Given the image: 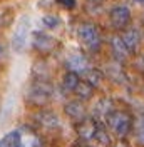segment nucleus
Wrapping results in <instances>:
<instances>
[{
	"mask_svg": "<svg viewBox=\"0 0 144 147\" xmlns=\"http://www.w3.org/2000/svg\"><path fill=\"white\" fill-rule=\"evenodd\" d=\"M32 45H34V49H35L37 52L47 55V54H50V52L55 50L57 40H55L52 35H49V34L34 32V34H32Z\"/></svg>",
	"mask_w": 144,
	"mask_h": 147,
	"instance_id": "nucleus-5",
	"label": "nucleus"
},
{
	"mask_svg": "<svg viewBox=\"0 0 144 147\" xmlns=\"http://www.w3.org/2000/svg\"><path fill=\"white\" fill-rule=\"evenodd\" d=\"M96 127H97V120L92 119V117H86L84 120L77 122L75 124V134H77L79 140L84 142V144H87L89 140H92Z\"/></svg>",
	"mask_w": 144,
	"mask_h": 147,
	"instance_id": "nucleus-6",
	"label": "nucleus"
},
{
	"mask_svg": "<svg viewBox=\"0 0 144 147\" xmlns=\"http://www.w3.org/2000/svg\"><path fill=\"white\" fill-rule=\"evenodd\" d=\"M134 115L129 110L122 109H109L106 112V129L111 130L116 137L126 139L132 132Z\"/></svg>",
	"mask_w": 144,
	"mask_h": 147,
	"instance_id": "nucleus-1",
	"label": "nucleus"
},
{
	"mask_svg": "<svg viewBox=\"0 0 144 147\" xmlns=\"http://www.w3.org/2000/svg\"><path fill=\"white\" fill-rule=\"evenodd\" d=\"M109 47H111V55H112V59H114L116 62H119V64L126 62L127 59L131 57V54H129V50L126 49V45H124L121 35H112L111 37Z\"/></svg>",
	"mask_w": 144,
	"mask_h": 147,
	"instance_id": "nucleus-7",
	"label": "nucleus"
},
{
	"mask_svg": "<svg viewBox=\"0 0 144 147\" xmlns=\"http://www.w3.org/2000/svg\"><path fill=\"white\" fill-rule=\"evenodd\" d=\"M121 38H122V42H124L126 49L129 50V54H131V55L137 54L139 45H141V34H139V30H137V28H134V27L124 28Z\"/></svg>",
	"mask_w": 144,
	"mask_h": 147,
	"instance_id": "nucleus-9",
	"label": "nucleus"
},
{
	"mask_svg": "<svg viewBox=\"0 0 144 147\" xmlns=\"http://www.w3.org/2000/svg\"><path fill=\"white\" fill-rule=\"evenodd\" d=\"M112 147H129V142L126 139H119L116 144H112Z\"/></svg>",
	"mask_w": 144,
	"mask_h": 147,
	"instance_id": "nucleus-19",
	"label": "nucleus"
},
{
	"mask_svg": "<svg viewBox=\"0 0 144 147\" xmlns=\"http://www.w3.org/2000/svg\"><path fill=\"white\" fill-rule=\"evenodd\" d=\"M65 64H67V67H69V70H72V72H86L87 69H89V60H87V57L84 54H81V52H74V54H71L69 57H67V60H65Z\"/></svg>",
	"mask_w": 144,
	"mask_h": 147,
	"instance_id": "nucleus-12",
	"label": "nucleus"
},
{
	"mask_svg": "<svg viewBox=\"0 0 144 147\" xmlns=\"http://www.w3.org/2000/svg\"><path fill=\"white\" fill-rule=\"evenodd\" d=\"M42 25L47 28H50V30H54V28H57L59 25H60V18L57 17V15H44L42 17Z\"/></svg>",
	"mask_w": 144,
	"mask_h": 147,
	"instance_id": "nucleus-17",
	"label": "nucleus"
},
{
	"mask_svg": "<svg viewBox=\"0 0 144 147\" xmlns=\"http://www.w3.org/2000/svg\"><path fill=\"white\" fill-rule=\"evenodd\" d=\"M94 87L90 85V84H87L86 80H79V84H77V87L74 89V95L77 97V100L81 102H86L89 100V99H92V95H94Z\"/></svg>",
	"mask_w": 144,
	"mask_h": 147,
	"instance_id": "nucleus-14",
	"label": "nucleus"
},
{
	"mask_svg": "<svg viewBox=\"0 0 144 147\" xmlns=\"http://www.w3.org/2000/svg\"><path fill=\"white\" fill-rule=\"evenodd\" d=\"M29 34H30V28H29V22L27 18H24L20 24L17 25V32L12 38V47L17 50V52H22L25 45H27V40H29Z\"/></svg>",
	"mask_w": 144,
	"mask_h": 147,
	"instance_id": "nucleus-10",
	"label": "nucleus"
},
{
	"mask_svg": "<svg viewBox=\"0 0 144 147\" xmlns=\"http://www.w3.org/2000/svg\"><path fill=\"white\" fill-rule=\"evenodd\" d=\"M75 147H92V146H89V144H84V142H81V144H77Z\"/></svg>",
	"mask_w": 144,
	"mask_h": 147,
	"instance_id": "nucleus-20",
	"label": "nucleus"
},
{
	"mask_svg": "<svg viewBox=\"0 0 144 147\" xmlns=\"http://www.w3.org/2000/svg\"><path fill=\"white\" fill-rule=\"evenodd\" d=\"M54 94L52 84L44 79H35L27 90V102L34 107H44Z\"/></svg>",
	"mask_w": 144,
	"mask_h": 147,
	"instance_id": "nucleus-2",
	"label": "nucleus"
},
{
	"mask_svg": "<svg viewBox=\"0 0 144 147\" xmlns=\"http://www.w3.org/2000/svg\"><path fill=\"white\" fill-rule=\"evenodd\" d=\"M84 74H86V82L90 84L94 89L99 87L101 84H102V80H104V72L99 70V69H90L89 67Z\"/></svg>",
	"mask_w": 144,
	"mask_h": 147,
	"instance_id": "nucleus-16",
	"label": "nucleus"
},
{
	"mask_svg": "<svg viewBox=\"0 0 144 147\" xmlns=\"http://www.w3.org/2000/svg\"><path fill=\"white\" fill-rule=\"evenodd\" d=\"M132 2H136V3H144V0H132Z\"/></svg>",
	"mask_w": 144,
	"mask_h": 147,
	"instance_id": "nucleus-21",
	"label": "nucleus"
},
{
	"mask_svg": "<svg viewBox=\"0 0 144 147\" xmlns=\"http://www.w3.org/2000/svg\"><path fill=\"white\" fill-rule=\"evenodd\" d=\"M109 24L117 30H124L131 24V10L126 5H116L109 12Z\"/></svg>",
	"mask_w": 144,
	"mask_h": 147,
	"instance_id": "nucleus-4",
	"label": "nucleus"
},
{
	"mask_svg": "<svg viewBox=\"0 0 144 147\" xmlns=\"http://www.w3.org/2000/svg\"><path fill=\"white\" fill-rule=\"evenodd\" d=\"M92 140H96L99 147H112V144H114V140L111 137L109 130L104 125H101L99 122H97V127H96V132H94Z\"/></svg>",
	"mask_w": 144,
	"mask_h": 147,
	"instance_id": "nucleus-13",
	"label": "nucleus"
},
{
	"mask_svg": "<svg viewBox=\"0 0 144 147\" xmlns=\"http://www.w3.org/2000/svg\"><path fill=\"white\" fill-rule=\"evenodd\" d=\"M35 122H37V127L44 129L47 132L55 130L59 127V117L55 115L52 110H40L35 115Z\"/></svg>",
	"mask_w": 144,
	"mask_h": 147,
	"instance_id": "nucleus-11",
	"label": "nucleus"
},
{
	"mask_svg": "<svg viewBox=\"0 0 144 147\" xmlns=\"http://www.w3.org/2000/svg\"><path fill=\"white\" fill-rule=\"evenodd\" d=\"M79 74L77 72H72V70H67V72L64 74L62 77V90L65 92V94H72L74 92V89L77 87V84H79Z\"/></svg>",
	"mask_w": 144,
	"mask_h": 147,
	"instance_id": "nucleus-15",
	"label": "nucleus"
},
{
	"mask_svg": "<svg viewBox=\"0 0 144 147\" xmlns=\"http://www.w3.org/2000/svg\"><path fill=\"white\" fill-rule=\"evenodd\" d=\"M64 114H65L72 122H75V124L87 117L86 105H84V102H81V100H69L64 105Z\"/></svg>",
	"mask_w": 144,
	"mask_h": 147,
	"instance_id": "nucleus-8",
	"label": "nucleus"
},
{
	"mask_svg": "<svg viewBox=\"0 0 144 147\" xmlns=\"http://www.w3.org/2000/svg\"><path fill=\"white\" fill-rule=\"evenodd\" d=\"M57 2L62 5L64 9H67V10L75 9V5H77V2H75V0H57Z\"/></svg>",
	"mask_w": 144,
	"mask_h": 147,
	"instance_id": "nucleus-18",
	"label": "nucleus"
},
{
	"mask_svg": "<svg viewBox=\"0 0 144 147\" xmlns=\"http://www.w3.org/2000/svg\"><path fill=\"white\" fill-rule=\"evenodd\" d=\"M77 38L89 52H97L101 49V32L90 22H84L77 27Z\"/></svg>",
	"mask_w": 144,
	"mask_h": 147,
	"instance_id": "nucleus-3",
	"label": "nucleus"
}]
</instances>
